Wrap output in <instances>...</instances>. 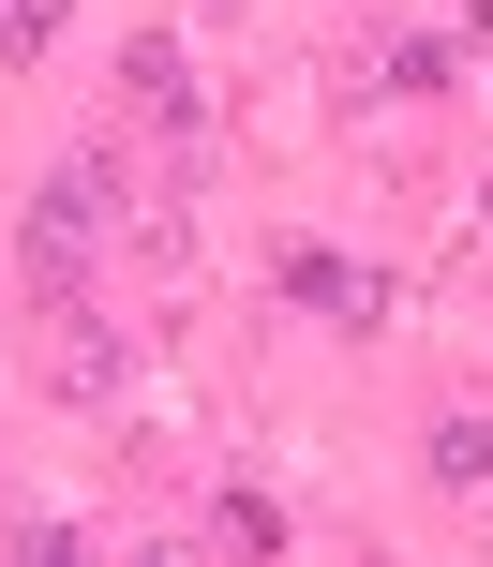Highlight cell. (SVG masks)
I'll return each instance as SVG.
<instances>
[{"label": "cell", "instance_id": "obj_1", "mask_svg": "<svg viewBox=\"0 0 493 567\" xmlns=\"http://www.w3.org/2000/svg\"><path fill=\"white\" fill-rule=\"evenodd\" d=\"M90 239H105V165H60V179H45V209H30V269H45V284H75Z\"/></svg>", "mask_w": 493, "mask_h": 567}, {"label": "cell", "instance_id": "obj_2", "mask_svg": "<svg viewBox=\"0 0 493 567\" xmlns=\"http://www.w3.org/2000/svg\"><path fill=\"white\" fill-rule=\"evenodd\" d=\"M269 269H285V299L345 313V329H374V313H389V284H374V269H345V255H315V239H285V255H269Z\"/></svg>", "mask_w": 493, "mask_h": 567}, {"label": "cell", "instance_id": "obj_3", "mask_svg": "<svg viewBox=\"0 0 493 567\" xmlns=\"http://www.w3.org/2000/svg\"><path fill=\"white\" fill-rule=\"evenodd\" d=\"M45 373H60V389H75V403H105V389H120V329H105V313H75Z\"/></svg>", "mask_w": 493, "mask_h": 567}, {"label": "cell", "instance_id": "obj_4", "mask_svg": "<svg viewBox=\"0 0 493 567\" xmlns=\"http://www.w3.org/2000/svg\"><path fill=\"white\" fill-rule=\"evenodd\" d=\"M120 90H135V120H165V135L195 120V75H179V45H135V60H120Z\"/></svg>", "mask_w": 493, "mask_h": 567}, {"label": "cell", "instance_id": "obj_5", "mask_svg": "<svg viewBox=\"0 0 493 567\" xmlns=\"http://www.w3.org/2000/svg\"><path fill=\"white\" fill-rule=\"evenodd\" d=\"M434 493H493V419H449L434 433Z\"/></svg>", "mask_w": 493, "mask_h": 567}, {"label": "cell", "instance_id": "obj_6", "mask_svg": "<svg viewBox=\"0 0 493 567\" xmlns=\"http://www.w3.org/2000/svg\"><path fill=\"white\" fill-rule=\"evenodd\" d=\"M60 16H75V0H0V60H45Z\"/></svg>", "mask_w": 493, "mask_h": 567}]
</instances>
